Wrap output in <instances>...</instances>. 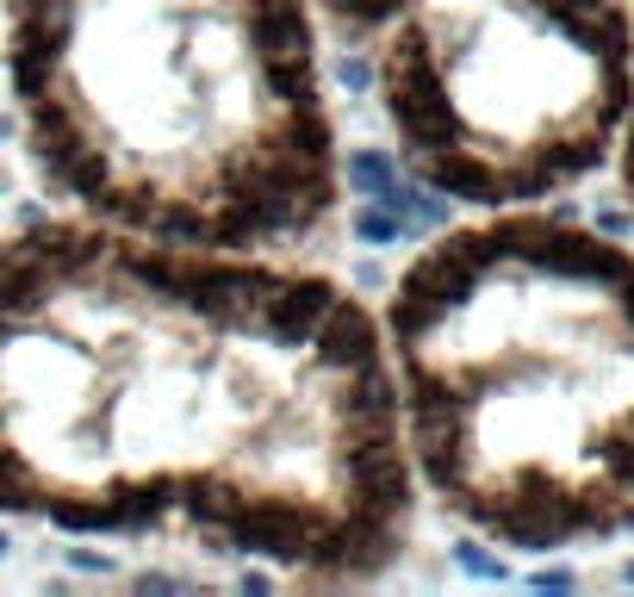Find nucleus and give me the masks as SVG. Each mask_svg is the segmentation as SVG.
<instances>
[{"instance_id":"39448f33","label":"nucleus","mask_w":634,"mask_h":597,"mask_svg":"<svg viewBox=\"0 0 634 597\" xmlns=\"http://www.w3.org/2000/svg\"><path fill=\"white\" fill-rule=\"evenodd\" d=\"M615 187H622V206L634 213V100H629V118H622V137H615Z\"/></svg>"},{"instance_id":"f03ea898","label":"nucleus","mask_w":634,"mask_h":597,"mask_svg":"<svg viewBox=\"0 0 634 597\" xmlns=\"http://www.w3.org/2000/svg\"><path fill=\"white\" fill-rule=\"evenodd\" d=\"M417 498L541 560L634 541V243L566 199L473 206L380 306Z\"/></svg>"},{"instance_id":"20e7f679","label":"nucleus","mask_w":634,"mask_h":597,"mask_svg":"<svg viewBox=\"0 0 634 597\" xmlns=\"http://www.w3.org/2000/svg\"><path fill=\"white\" fill-rule=\"evenodd\" d=\"M392 150L454 206L566 199L615 162L634 0H311Z\"/></svg>"},{"instance_id":"7ed1b4c3","label":"nucleus","mask_w":634,"mask_h":597,"mask_svg":"<svg viewBox=\"0 0 634 597\" xmlns=\"http://www.w3.org/2000/svg\"><path fill=\"white\" fill-rule=\"evenodd\" d=\"M0 81L69 213L306 250L343 206L311 0H0Z\"/></svg>"},{"instance_id":"f257e3e1","label":"nucleus","mask_w":634,"mask_h":597,"mask_svg":"<svg viewBox=\"0 0 634 597\" xmlns=\"http://www.w3.org/2000/svg\"><path fill=\"white\" fill-rule=\"evenodd\" d=\"M417 510L380 311L348 280L69 206L0 231V523L373 585Z\"/></svg>"}]
</instances>
